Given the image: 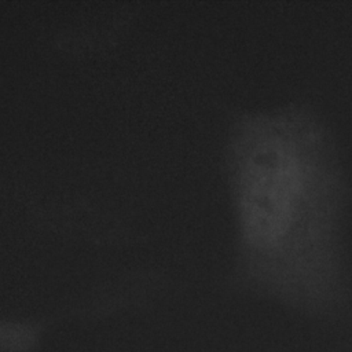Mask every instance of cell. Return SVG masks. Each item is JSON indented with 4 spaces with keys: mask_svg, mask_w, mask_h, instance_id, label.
<instances>
[{
    "mask_svg": "<svg viewBox=\"0 0 352 352\" xmlns=\"http://www.w3.org/2000/svg\"><path fill=\"white\" fill-rule=\"evenodd\" d=\"M226 165L235 220L234 278L312 316L341 309L345 177L333 133L305 102L239 113Z\"/></svg>",
    "mask_w": 352,
    "mask_h": 352,
    "instance_id": "obj_1",
    "label": "cell"
},
{
    "mask_svg": "<svg viewBox=\"0 0 352 352\" xmlns=\"http://www.w3.org/2000/svg\"><path fill=\"white\" fill-rule=\"evenodd\" d=\"M41 324L29 320H0V352H36Z\"/></svg>",
    "mask_w": 352,
    "mask_h": 352,
    "instance_id": "obj_2",
    "label": "cell"
}]
</instances>
